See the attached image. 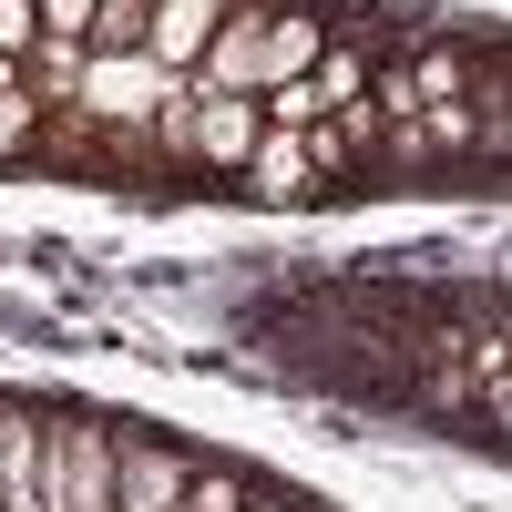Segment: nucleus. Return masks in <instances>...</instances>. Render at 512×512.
<instances>
[{"instance_id": "f257e3e1", "label": "nucleus", "mask_w": 512, "mask_h": 512, "mask_svg": "<svg viewBox=\"0 0 512 512\" xmlns=\"http://www.w3.org/2000/svg\"><path fill=\"white\" fill-rule=\"evenodd\" d=\"M41 502L52 512H113V441L93 420H52L41 431Z\"/></svg>"}, {"instance_id": "f03ea898", "label": "nucleus", "mask_w": 512, "mask_h": 512, "mask_svg": "<svg viewBox=\"0 0 512 512\" xmlns=\"http://www.w3.org/2000/svg\"><path fill=\"white\" fill-rule=\"evenodd\" d=\"M185 72H164V62H144V52H82V113H103V123H134V113H154L164 93H175Z\"/></svg>"}, {"instance_id": "7ed1b4c3", "label": "nucleus", "mask_w": 512, "mask_h": 512, "mask_svg": "<svg viewBox=\"0 0 512 512\" xmlns=\"http://www.w3.org/2000/svg\"><path fill=\"white\" fill-rule=\"evenodd\" d=\"M318 154H328L318 123H308V134H256V154H246L256 205H297V195H308V175H318Z\"/></svg>"}, {"instance_id": "20e7f679", "label": "nucleus", "mask_w": 512, "mask_h": 512, "mask_svg": "<svg viewBox=\"0 0 512 512\" xmlns=\"http://www.w3.org/2000/svg\"><path fill=\"white\" fill-rule=\"evenodd\" d=\"M216 11H226V0H154V21H144V62H164V72H185V82H195Z\"/></svg>"}, {"instance_id": "39448f33", "label": "nucleus", "mask_w": 512, "mask_h": 512, "mask_svg": "<svg viewBox=\"0 0 512 512\" xmlns=\"http://www.w3.org/2000/svg\"><path fill=\"white\" fill-rule=\"evenodd\" d=\"M185 482H195V472H185L164 441H154V451H113V512H175Z\"/></svg>"}, {"instance_id": "423d86ee", "label": "nucleus", "mask_w": 512, "mask_h": 512, "mask_svg": "<svg viewBox=\"0 0 512 512\" xmlns=\"http://www.w3.org/2000/svg\"><path fill=\"white\" fill-rule=\"evenodd\" d=\"M256 134H267L256 93H205V113H195V154H205V164H236V175H246Z\"/></svg>"}, {"instance_id": "0eeeda50", "label": "nucleus", "mask_w": 512, "mask_h": 512, "mask_svg": "<svg viewBox=\"0 0 512 512\" xmlns=\"http://www.w3.org/2000/svg\"><path fill=\"white\" fill-rule=\"evenodd\" d=\"M0 512H52L41 502V420L0 410Z\"/></svg>"}, {"instance_id": "6e6552de", "label": "nucleus", "mask_w": 512, "mask_h": 512, "mask_svg": "<svg viewBox=\"0 0 512 512\" xmlns=\"http://www.w3.org/2000/svg\"><path fill=\"white\" fill-rule=\"evenodd\" d=\"M318 11H267V52H256V93H267V82H308L318 72Z\"/></svg>"}, {"instance_id": "1a4fd4ad", "label": "nucleus", "mask_w": 512, "mask_h": 512, "mask_svg": "<svg viewBox=\"0 0 512 512\" xmlns=\"http://www.w3.org/2000/svg\"><path fill=\"white\" fill-rule=\"evenodd\" d=\"M144 21H154V0H93L82 52H144Z\"/></svg>"}, {"instance_id": "9d476101", "label": "nucleus", "mask_w": 512, "mask_h": 512, "mask_svg": "<svg viewBox=\"0 0 512 512\" xmlns=\"http://www.w3.org/2000/svg\"><path fill=\"white\" fill-rule=\"evenodd\" d=\"M195 113H205V82H175V93L154 103V134H164V154H195Z\"/></svg>"}, {"instance_id": "9b49d317", "label": "nucleus", "mask_w": 512, "mask_h": 512, "mask_svg": "<svg viewBox=\"0 0 512 512\" xmlns=\"http://www.w3.org/2000/svg\"><path fill=\"white\" fill-rule=\"evenodd\" d=\"M308 93H318V113H349V103H359V52H318Z\"/></svg>"}, {"instance_id": "f8f14e48", "label": "nucleus", "mask_w": 512, "mask_h": 512, "mask_svg": "<svg viewBox=\"0 0 512 512\" xmlns=\"http://www.w3.org/2000/svg\"><path fill=\"white\" fill-rule=\"evenodd\" d=\"M31 11H41L52 41H82V31H93V0H31Z\"/></svg>"}, {"instance_id": "ddd939ff", "label": "nucleus", "mask_w": 512, "mask_h": 512, "mask_svg": "<svg viewBox=\"0 0 512 512\" xmlns=\"http://www.w3.org/2000/svg\"><path fill=\"white\" fill-rule=\"evenodd\" d=\"M31 41H41V11H31V0H0V52H31Z\"/></svg>"}, {"instance_id": "4468645a", "label": "nucleus", "mask_w": 512, "mask_h": 512, "mask_svg": "<svg viewBox=\"0 0 512 512\" xmlns=\"http://www.w3.org/2000/svg\"><path fill=\"white\" fill-rule=\"evenodd\" d=\"M31 62L52 72V82H82V41H52V31H41V41H31Z\"/></svg>"}, {"instance_id": "2eb2a0df", "label": "nucleus", "mask_w": 512, "mask_h": 512, "mask_svg": "<svg viewBox=\"0 0 512 512\" xmlns=\"http://www.w3.org/2000/svg\"><path fill=\"white\" fill-rule=\"evenodd\" d=\"M236 502H246L236 482H185V512H236Z\"/></svg>"}, {"instance_id": "dca6fc26", "label": "nucleus", "mask_w": 512, "mask_h": 512, "mask_svg": "<svg viewBox=\"0 0 512 512\" xmlns=\"http://www.w3.org/2000/svg\"><path fill=\"white\" fill-rule=\"evenodd\" d=\"M21 134H31V93H0V154H11Z\"/></svg>"}, {"instance_id": "f3484780", "label": "nucleus", "mask_w": 512, "mask_h": 512, "mask_svg": "<svg viewBox=\"0 0 512 512\" xmlns=\"http://www.w3.org/2000/svg\"><path fill=\"white\" fill-rule=\"evenodd\" d=\"M0 93H21V62H11V52H0Z\"/></svg>"}]
</instances>
